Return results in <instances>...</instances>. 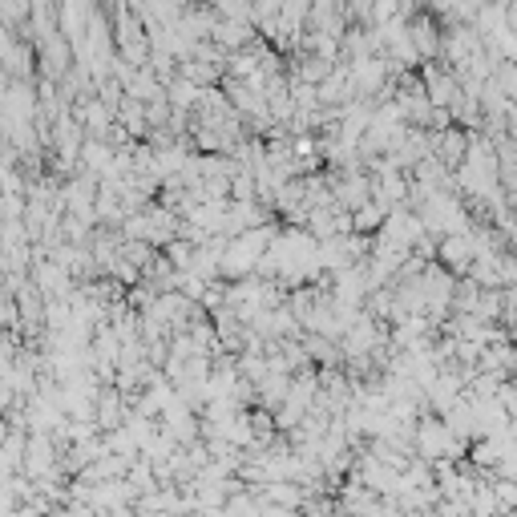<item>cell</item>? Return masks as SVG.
Instances as JSON below:
<instances>
[{
  "instance_id": "obj_1",
  "label": "cell",
  "mask_w": 517,
  "mask_h": 517,
  "mask_svg": "<svg viewBox=\"0 0 517 517\" xmlns=\"http://www.w3.org/2000/svg\"><path fill=\"white\" fill-rule=\"evenodd\" d=\"M441 37H445V29H441V21L433 13L408 17V41H412V49L421 53V61H437L441 57Z\"/></svg>"
},
{
  "instance_id": "obj_2",
  "label": "cell",
  "mask_w": 517,
  "mask_h": 517,
  "mask_svg": "<svg viewBox=\"0 0 517 517\" xmlns=\"http://www.w3.org/2000/svg\"><path fill=\"white\" fill-rule=\"evenodd\" d=\"M433 263H441L453 279H465L469 267H473V239L469 235H445V239H437V259Z\"/></svg>"
},
{
  "instance_id": "obj_3",
  "label": "cell",
  "mask_w": 517,
  "mask_h": 517,
  "mask_svg": "<svg viewBox=\"0 0 517 517\" xmlns=\"http://www.w3.org/2000/svg\"><path fill=\"white\" fill-rule=\"evenodd\" d=\"M509 9H513V13H517V0H513V5H509Z\"/></svg>"
}]
</instances>
